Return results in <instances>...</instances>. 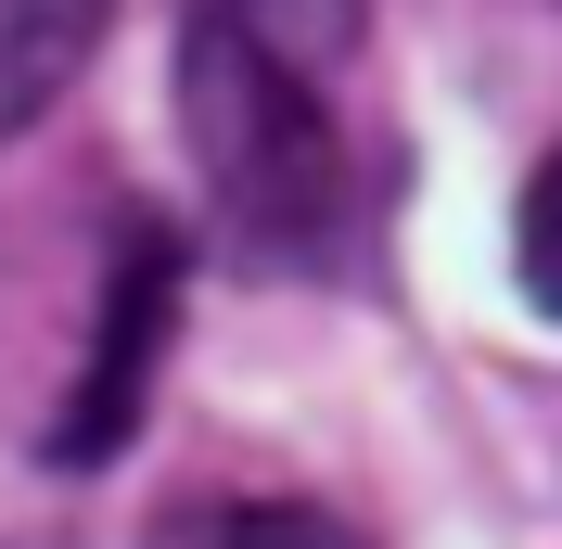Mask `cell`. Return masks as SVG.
Here are the masks:
<instances>
[{
  "instance_id": "obj_1",
  "label": "cell",
  "mask_w": 562,
  "mask_h": 549,
  "mask_svg": "<svg viewBox=\"0 0 562 549\" xmlns=\"http://www.w3.org/2000/svg\"><path fill=\"white\" fill-rule=\"evenodd\" d=\"M358 0H179V128L244 269H333L371 231Z\"/></svg>"
},
{
  "instance_id": "obj_2",
  "label": "cell",
  "mask_w": 562,
  "mask_h": 549,
  "mask_svg": "<svg viewBox=\"0 0 562 549\" xmlns=\"http://www.w3.org/2000/svg\"><path fill=\"white\" fill-rule=\"evenodd\" d=\"M179 281H192V256H179V231L167 217H128L115 231V256H103V307H90V358H77V383H65V410H52V473H90L115 435L140 422V396H154V358H167V333H179Z\"/></svg>"
},
{
  "instance_id": "obj_3",
  "label": "cell",
  "mask_w": 562,
  "mask_h": 549,
  "mask_svg": "<svg viewBox=\"0 0 562 549\" xmlns=\"http://www.w3.org/2000/svg\"><path fill=\"white\" fill-rule=\"evenodd\" d=\"M103 13H115V0H0V141L38 128V115L77 90V65H90Z\"/></svg>"
},
{
  "instance_id": "obj_4",
  "label": "cell",
  "mask_w": 562,
  "mask_h": 549,
  "mask_svg": "<svg viewBox=\"0 0 562 549\" xmlns=\"http://www.w3.org/2000/svg\"><path fill=\"white\" fill-rule=\"evenodd\" d=\"M154 549H371V537L319 498H192L154 524Z\"/></svg>"
},
{
  "instance_id": "obj_5",
  "label": "cell",
  "mask_w": 562,
  "mask_h": 549,
  "mask_svg": "<svg viewBox=\"0 0 562 549\" xmlns=\"http://www.w3.org/2000/svg\"><path fill=\"white\" fill-rule=\"evenodd\" d=\"M512 269H525V294L562 320V141L537 154V179H525V217H512Z\"/></svg>"
}]
</instances>
